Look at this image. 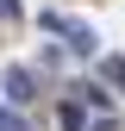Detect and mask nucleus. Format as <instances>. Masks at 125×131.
<instances>
[{"instance_id": "f257e3e1", "label": "nucleus", "mask_w": 125, "mask_h": 131, "mask_svg": "<svg viewBox=\"0 0 125 131\" xmlns=\"http://www.w3.org/2000/svg\"><path fill=\"white\" fill-rule=\"evenodd\" d=\"M56 125H62V131H88V106H81V100H62V106H56Z\"/></svg>"}, {"instance_id": "f03ea898", "label": "nucleus", "mask_w": 125, "mask_h": 131, "mask_svg": "<svg viewBox=\"0 0 125 131\" xmlns=\"http://www.w3.org/2000/svg\"><path fill=\"white\" fill-rule=\"evenodd\" d=\"M6 100H31V69H6Z\"/></svg>"}, {"instance_id": "7ed1b4c3", "label": "nucleus", "mask_w": 125, "mask_h": 131, "mask_svg": "<svg viewBox=\"0 0 125 131\" xmlns=\"http://www.w3.org/2000/svg\"><path fill=\"white\" fill-rule=\"evenodd\" d=\"M100 69H106V81H113V88H125V56H106Z\"/></svg>"}, {"instance_id": "20e7f679", "label": "nucleus", "mask_w": 125, "mask_h": 131, "mask_svg": "<svg viewBox=\"0 0 125 131\" xmlns=\"http://www.w3.org/2000/svg\"><path fill=\"white\" fill-rule=\"evenodd\" d=\"M0 131H25V125H19V112H13V106H0Z\"/></svg>"}, {"instance_id": "39448f33", "label": "nucleus", "mask_w": 125, "mask_h": 131, "mask_svg": "<svg viewBox=\"0 0 125 131\" xmlns=\"http://www.w3.org/2000/svg\"><path fill=\"white\" fill-rule=\"evenodd\" d=\"M0 19H19V0H0Z\"/></svg>"}]
</instances>
